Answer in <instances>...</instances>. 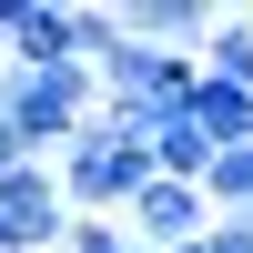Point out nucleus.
Returning <instances> with one entry per match:
<instances>
[{
  "mask_svg": "<svg viewBox=\"0 0 253 253\" xmlns=\"http://www.w3.org/2000/svg\"><path fill=\"white\" fill-rule=\"evenodd\" d=\"M91 122V71H0V162H61V142Z\"/></svg>",
  "mask_w": 253,
  "mask_h": 253,
  "instance_id": "1",
  "label": "nucleus"
},
{
  "mask_svg": "<svg viewBox=\"0 0 253 253\" xmlns=\"http://www.w3.org/2000/svg\"><path fill=\"white\" fill-rule=\"evenodd\" d=\"M51 182H61V203L71 213H122V203L152 182V152H142L132 132H112V122H81L71 142H61V162H51Z\"/></svg>",
  "mask_w": 253,
  "mask_h": 253,
  "instance_id": "2",
  "label": "nucleus"
},
{
  "mask_svg": "<svg viewBox=\"0 0 253 253\" xmlns=\"http://www.w3.org/2000/svg\"><path fill=\"white\" fill-rule=\"evenodd\" d=\"M112 223H122V243H142V253H182L213 213H203V193H193V182H142V193L122 203Z\"/></svg>",
  "mask_w": 253,
  "mask_h": 253,
  "instance_id": "3",
  "label": "nucleus"
},
{
  "mask_svg": "<svg viewBox=\"0 0 253 253\" xmlns=\"http://www.w3.org/2000/svg\"><path fill=\"white\" fill-rule=\"evenodd\" d=\"M71 51V10H51V0H0V71H61Z\"/></svg>",
  "mask_w": 253,
  "mask_h": 253,
  "instance_id": "4",
  "label": "nucleus"
},
{
  "mask_svg": "<svg viewBox=\"0 0 253 253\" xmlns=\"http://www.w3.org/2000/svg\"><path fill=\"white\" fill-rule=\"evenodd\" d=\"M182 122H193L213 152H233V142H253V91H223V81H182Z\"/></svg>",
  "mask_w": 253,
  "mask_h": 253,
  "instance_id": "5",
  "label": "nucleus"
},
{
  "mask_svg": "<svg viewBox=\"0 0 253 253\" xmlns=\"http://www.w3.org/2000/svg\"><path fill=\"white\" fill-rule=\"evenodd\" d=\"M193 71L223 81V91H253V10H223L213 20V41L193 51Z\"/></svg>",
  "mask_w": 253,
  "mask_h": 253,
  "instance_id": "6",
  "label": "nucleus"
},
{
  "mask_svg": "<svg viewBox=\"0 0 253 253\" xmlns=\"http://www.w3.org/2000/svg\"><path fill=\"white\" fill-rule=\"evenodd\" d=\"M193 193H203V213L243 223V213H253V142H233V152H213V162H203V182H193Z\"/></svg>",
  "mask_w": 253,
  "mask_h": 253,
  "instance_id": "7",
  "label": "nucleus"
},
{
  "mask_svg": "<svg viewBox=\"0 0 253 253\" xmlns=\"http://www.w3.org/2000/svg\"><path fill=\"white\" fill-rule=\"evenodd\" d=\"M61 253H132V243H122L112 213H71V223H61Z\"/></svg>",
  "mask_w": 253,
  "mask_h": 253,
  "instance_id": "8",
  "label": "nucleus"
},
{
  "mask_svg": "<svg viewBox=\"0 0 253 253\" xmlns=\"http://www.w3.org/2000/svg\"><path fill=\"white\" fill-rule=\"evenodd\" d=\"M203 253H253V223H203Z\"/></svg>",
  "mask_w": 253,
  "mask_h": 253,
  "instance_id": "9",
  "label": "nucleus"
}]
</instances>
